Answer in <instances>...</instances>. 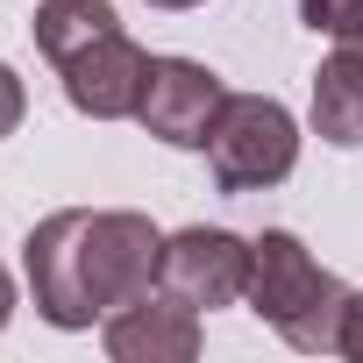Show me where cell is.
<instances>
[{"instance_id":"3957f363","label":"cell","mask_w":363,"mask_h":363,"mask_svg":"<svg viewBox=\"0 0 363 363\" xmlns=\"http://www.w3.org/2000/svg\"><path fill=\"white\" fill-rule=\"evenodd\" d=\"M207 164H214V186L221 193H257L278 186L299 164V121L271 100V93H228L207 135Z\"/></svg>"},{"instance_id":"7a4b0ae2","label":"cell","mask_w":363,"mask_h":363,"mask_svg":"<svg viewBox=\"0 0 363 363\" xmlns=\"http://www.w3.org/2000/svg\"><path fill=\"white\" fill-rule=\"evenodd\" d=\"M242 299H250V313H257V320H271L292 349H306V356L342 349L349 285H342L328 264H313L299 235L264 228V235L250 242V292H242Z\"/></svg>"},{"instance_id":"277c9868","label":"cell","mask_w":363,"mask_h":363,"mask_svg":"<svg viewBox=\"0 0 363 363\" xmlns=\"http://www.w3.org/2000/svg\"><path fill=\"white\" fill-rule=\"evenodd\" d=\"M157 292H171L178 306H235L250 292V242L228 228H178L157 250Z\"/></svg>"},{"instance_id":"6da1fadb","label":"cell","mask_w":363,"mask_h":363,"mask_svg":"<svg viewBox=\"0 0 363 363\" xmlns=\"http://www.w3.org/2000/svg\"><path fill=\"white\" fill-rule=\"evenodd\" d=\"M157 250L164 235L150 228V214L128 207H65L50 221L29 228L22 264H29V292L36 313L50 328H93L114 306H128L135 292L157 285Z\"/></svg>"},{"instance_id":"7c38bea8","label":"cell","mask_w":363,"mask_h":363,"mask_svg":"<svg viewBox=\"0 0 363 363\" xmlns=\"http://www.w3.org/2000/svg\"><path fill=\"white\" fill-rule=\"evenodd\" d=\"M342 356L363 363V292H349V313H342Z\"/></svg>"},{"instance_id":"5b68a950","label":"cell","mask_w":363,"mask_h":363,"mask_svg":"<svg viewBox=\"0 0 363 363\" xmlns=\"http://www.w3.org/2000/svg\"><path fill=\"white\" fill-rule=\"evenodd\" d=\"M221 100H228V86H221L207 65H193V57H157L135 121H143L157 143H171V150H207Z\"/></svg>"},{"instance_id":"8992f818","label":"cell","mask_w":363,"mask_h":363,"mask_svg":"<svg viewBox=\"0 0 363 363\" xmlns=\"http://www.w3.org/2000/svg\"><path fill=\"white\" fill-rule=\"evenodd\" d=\"M150 65H157V57L114 29V36L86 43L79 57H65L57 72H65V100H72L79 114H93V121H121V114H135V107H143Z\"/></svg>"},{"instance_id":"5bb4252c","label":"cell","mask_w":363,"mask_h":363,"mask_svg":"<svg viewBox=\"0 0 363 363\" xmlns=\"http://www.w3.org/2000/svg\"><path fill=\"white\" fill-rule=\"evenodd\" d=\"M150 8H200V0H150Z\"/></svg>"},{"instance_id":"8fae6325","label":"cell","mask_w":363,"mask_h":363,"mask_svg":"<svg viewBox=\"0 0 363 363\" xmlns=\"http://www.w3.org/2000/svg\"><path fill=\"white\" fill-rule=\"evenodd\" d=\"M22 114H29V93H22L15 65H0V135H15V128H22Z\"/></svg>"},{"instance_id":"30bf717a","label":"cell","mask_w":363,"mask_h":363,"mask_svg":"<svg viewBox=\"0 0 363 363\" xmlns=\"http://www.w3.org/2000/svg\"><path fill=\"white\" fill-rule=\"evenodd\" d=\"M299 15H306L313 36H335V43L363 50V0H299Z\"/></svg>"},{"instance_id":"ba28073f","label":"cell","mask_w":363,"mask_h":363,"mask_svg":"<svg viewBox=\"0 0 363 363\" xmlns=\"http://www.w3.org/2000/svg\"><path fill=\"white\" fill-rule=\"evenodd\" d=\"M313 135L335 150L363 143V50L342 43L320 72H313Z\"/></svg>"},{"instance_id":"4fadbf2b","label":"cell","mask_w":363,"mask_h":363,"mask_svg":"<svg viewBox=\"0 0 363 363\" xmlns=\"http://www.w3.org/2000/svg\"><path fill=\"white\" fill-rule=\"evenodd\" d=\"M8 313H15V278L0 271V328H8Z\"/></svg>"},{"instance_id":"52a82bcc","label":"cell","mask_w":363,"mask_h":363,"mask_svg":"<svg viewBox=\"0 0 363 363\" xmlns=\"http://www.w3.org/2000/svg\"><path fill=\"white\" fill-rule=\"evenodd\" d=\"M107 356L114 363H193L200 356V313L171 292H135L107 313Z\"/></svg>"},{"instance_id":"9c48e42d","label":"cell","mask_w":363,"mask_h":363,"mask_svg":"<svg viewBox=\"0 0 363 363\" xmlns=\"http://www.w3.org/2000/svg\"><path fill=\"white\" fill-rule=\"evenodd\" d=\"M114 29H121V22H114L107 0H43V8H36V50H43L50 65L79 57L86 43H100V36H114Z\"/></svg>"}]
</instances>
